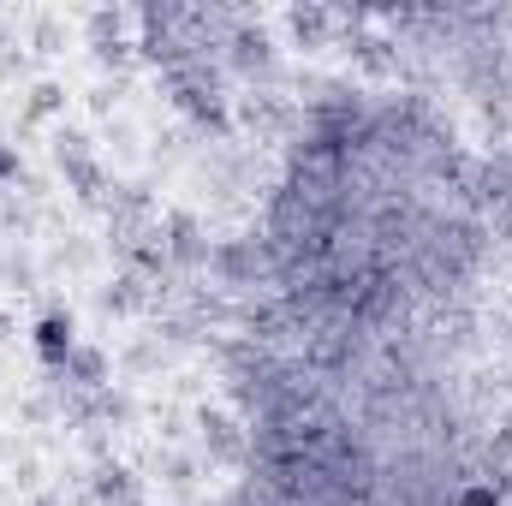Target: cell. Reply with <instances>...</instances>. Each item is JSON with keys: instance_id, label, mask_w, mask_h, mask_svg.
<instances>
[{"instance_id": "cell-1", "label": "cell", "mask_w": 512, "mask_h": 506, "mask_svg": "<svg viewBox=\"0 0 512 506\" xmlns=\"http://www.w3.org/2000/svg\"><path fill=\"white\" fill-rule=\"evenodd\" d=\"M36 352H42L48 364H60V358L72 352V322H66V316H48V322L36 328Z\"/></svg>"}, {"instance_id": "cell-2", "label": "cell", "mask_w": 512, "mask_h": 506, "mask_svg": "<svg viewBox=\"0 0 512 506\" xmlns=\"http://www.w3.org/2000/svg\"><path fill=\"white\" fill-rule=\"evenodd\" d=\"M465 506H501V495H495V489H471V495H465Z\"/></svg>"}]
</instances>
